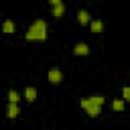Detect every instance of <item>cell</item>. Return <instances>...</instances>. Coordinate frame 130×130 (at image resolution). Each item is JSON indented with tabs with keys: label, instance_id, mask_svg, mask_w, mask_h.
<instances>
[{
	"label": "cell",
	"instance_id": "cell-4",
	"mask_svg": "<svg viewBox=\"0 0 130 130\" xmlns=\"http://www.w3.org/2000/svg\"><path fill=\"white\" fill-rule=\"evenodd\" d=\"M73 55H77V57H85V55H89V47H87L85 43H77V45L73 47Z\"/></svg>",
	"mask_w": 130,
	"mask_h": 130
},
{
	"label": "cell",
	"instance_id": "cell-3",
	"mask_svg": "<svg viewBox=\"0 0 130 130\" xmlns=\"http://www.w3.org/2000/svg\"><path fill=\"white\" fill-rule=\"evenodd\" d=\"M47 79H49V83H51V85H59V83L63 81V71H61V69H57V67H53V69H49Z\"/></svg>",
	"mask_w": 130,
	"mask_h": 130
},
{
	"label": "cell",
	"instance_id": "cell-8",
	"mask_svg": "<svg viewBox=\"0 0 130 130\" xmlns=\"http://www.w3.org/2000/svg\"><path fill=\"white\" fill-rule=\"evenodd\" d=\"M24 100H26V102H30V104L37 100V89H35L32 85H28V87L24 89Z\"/></svg>",
	"mask_w": 130,
	"mask_h": 130
},
{
	"label": "cell",
	"instance_id": "cell-12",
	"mask_svg": "<svg viewBox=\"0 0 130 130\" xmlns=\"http://www.w3.org/2000/svg\"><path fill=\"white\" fill-rule=\"evenodd\" d=\"M8 102L18 104V102H20V93H18L16 89H10V91H8Z\"/></svg>",
	"mask_w": 130,
	"mask_h": 130
},
{
	"label": "cell",
	"instance_id": "cell-5",
	"mask_svg": "<svg viewBox=\"0 0 130 130\" xmlns=\"http://www.w3.org/2000/svg\"><path fill=\"white\" fill-rule=\"evenodd\" d=\"M20 114V108H18V104H12V102H8V106H6V116L8 118H16Z\"/></svg>",
	"mask_w": 130,
	"mask_h": 130
},
{
	"label": "cell",
	"instance_id": "cell-11",
	"mask_svg": "<svg viewBox=\"0 0 130 130\" xmlns=\"http://www.w3.org/2000/svg\"><path fill=\"white\" fill-rule=\"evenodd\" d=\"M126 108V102L124 100H114L112 102V112H122Z\"/></svg>",
	"mask_w": 130,
	"mask_h": 130
},
{
	"label": "cell",
	"instance_id": "cell-6",
	"mask_svg": "<svg viewBox=\"0 0 130 130\" xmlns=\"http://www.w3.org/2000/svg\"><path fill=\"white\" fill-rule=\"evenodd\" d=\"M89 28H91V32L100 35V32L104 30V22H102L100 18H91V22H89Z\"/></svg>",
	"mask_w": 130,
	"mask_h": 130
},
{
	"label": "cell",
	"instance_id": "cell-2",
	"mask_svg": "<svg viewBox=\"0 0 130 130\" xmlns=\"http://www.w3.org/2000/svg\"><path fill=\"white\" fill-rule=\"evenodd\" d=\"M47 32H49L47 22H45L43 18H39V20H35V22L28 26L24 39H26V41H41V43H43V41H47Z\"/></svg>",
	"mask_w": 130,
	"mask_h": 130
},
{
	"label": "cell",
	"instance_id": "cell-7",
	"mask_svg": "<svg viewBox=\"0 0 130 130\" xmlns=\"http://www.w3.org/2000/svg\"><path fill=\"white\" fill-rule=\"evenodd\" d=\"M77 22H79V24H89V22H91L89 12H87V10H79V12H77Z\"/></svg>",
	"mask_w": 130,
	"mask_h": 130
},
{
	"label": "cell",
	"instance_id": "cell-10",
	"mask_svg": "<svg viewBox=\"0 0 130 130\" xmlns=\"http://www.w3.org/2000/svg\"><path fill=\"white\" fill-rule=\"evenodd\" d=\"M63 14H65V4H63V2L57 4V6H53V16H55V18H61Z\"/></svg>",
	"mask_w": 130,
	"mask_h": 130
},
{
	"label": "cell",
	"instance_id": "cell-14",
	"mask_svg": "<svg viewBox=\"0 0 130 130\" xmlns=\"http://www.w3.org/2000/svg\"><path fill=\"white\" fill-rule=\"evenodd\" d=\"M61 2H63V0H49V4H51V6H57V4H61Z\"/></svg>",
	"mask_w": 130,
	"mask_h": 130
},
{
	"label": "cell",
	"instance_id": "cell-1",
	"mask_svg": "<svg viewBox=\"0 0 130 130\" xmlns=\"http://www.w3.org/2000/svg\"><path fill=\"white\" fill-rule=\"evenodd\" d=\"M104 102H106L104 95H89V98H83V100L79 102V106H81V110H83L89 118H95V116L102 114Z\"/></svg>",
	"mask_w": 130,
	"mask_h": 130
},
{
	"label": "cell",
	"instance_id": "cell-13",
	"mask_svg": "<svg viewBox=\"0 0 130 130\" xmlns=\"http://www.w3.org/2000/svg\"><path fill=\"white\" fill-rule=\"evenodd\" d=\"M122 100H124V102H130V85H126V87L122 89Z\"/></svg>",
	"mask_w": 130,
	"mask_h": 130
},
{
	"label": "cell",
	"instance_id": "cell-9",
	"mask_svg": "<svg viewBox=\"0 0 130 130\" xmlns=\"http://www.w3.org/2000/svg\"><path fill=\"white\" fill-rule=\"evenodd\" d=\"M14 28H16V26H14V20H10V18L4 20V24H2V32H4V35H12Z\"/></svg>",
	"mask_w": 130,
	"mask_h": 130
}]
</instances>
